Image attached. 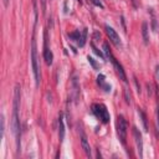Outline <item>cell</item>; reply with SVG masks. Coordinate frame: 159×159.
Segmentation results:
<instances>
[{
  "label": "cell",
  "instance_id": "6da1fadb",
  "mask_svg": "<svg viewBox=\"0 0 159 159\" xmlns=\"http://www.w3.org/2000/svg\"><path fill=\"white\" fill-rule=\"evenodd\" d=\"M20 86L16 84L14 90V102H13V121L11 129L15 135L17 152L20 151V122H19V108H20Z\"/></svg>",
  "mask_w": 159,
  "mask_h": 159
},
{
  "label": "cell",
  "instance_id": "7a4b0ae2",
  "mask_svg": "<svg viewBox=\"0 0 159 159\" xmlns=\"http://www.w3.org/2000/svg\"><path fill=\"white\" fill-rule=\"evenodd\" d=\"M31 66H33V72H34V77H35V84H36V87H39L41 76H40V66H39L37 47H36L35 36H33V40H31Z\"/></svg>",
  "mask_w": 159,
  "mask_h": 159
},
{
  "label": "cell",
  "instance_id": "3957f363",
  "mask_svg": "<svg viewBox=\"0 0 159 159\" xmlns=\"http://www.w3.org/2000/svg\"><path fill=\"white\" fill-rule=\"evenodd\" d=\"M92 112L93 114L96 116L98 119L102 121V123H108L110 122V112L107 110V107L103 104V103H94L92 104Z\"/></svg>",
  "mask_w": 159,
  "mask_h": 159
},
{
  "label": "cell",
  "instance_id": "277c9868",
  "mask_svg": "<svg viewBox=\"0 0 159 159\" xmlns=\"http://www.w3.org/2000/svg\"><path fill=\"white\" fill-rule=\"evenodd\" d=\"M116 127H117V134H118L119 141L122 142V144H126V139H127V122H126L123 116H118V117H117Z\"/></svg>",
  "mask_w": 159,
  "mask_h": 159
},
{
  "label": "cell",
  "instance_id": "5b68a950",
  "mask_svg": "<svg viewBox=\"0 0 159 159\" xmlns=\"http://www.w3.org/2000/svg\"><path fill=\"white\" fill-rule=\"evenodd\" d=\"M104 29H106V34H107V36L110 37L111 42H113V44H114L116 46L119 47V46L122 45V42H121V39H119L118 34L116 33V30H114L113 27H111L110 25H106Z\"/></svg>",
  "mask_w": 159,
  "mask_h": 159
},
{
  "label": "cell",
  "instance_id": "8992f818",
  "mask_svg": "<svg viewBox=\"0 0 159 159\" xmlns=\"http://www.w3.org/2000/svg\"><path fill=\"white\" fill-rule=\"evenodd\" d=\"M133 137L135 141V145H137V151H138L139 158H143V139H142V134L137 127H133Z\"/></svg>",
  "mask_w": 159,
  "mask_h": 159
},
{
  "label": "cell",
  "instance_id": "52a82bcc",
  "mask_svg": "<svg viewBox=\"0 0 159 159\" xmlns=\"http://www.w3.org/2000/svg\"><path fill=\"white\" fill-rule=\"evenodd\" d=\"M110 61L113 63V66H114V68H116V71H117V73H118V76H119V78L121 80H123L124 82H127V76H126V72H124V70H123V67H122V65L121 63L116 60V57L112 55V56H110Z\"/></svg>",
  "mask_w": 159,
  "mask_h": 159
},
{
  "label": "cell",
  "instance_id": "ba28073f",
  "mask_svg": "<svg viewBox=\"0 0 159 159\" xmlns=\"http://www.w3.org/2000/svg\"><path fill=\"white\" fill-rule=\"evenodd\" d=\"M44 59L46 65L51 66L52 65V60H54V54L51 52V50L47 47V33L45 31V47H44Z\"/></svg>",
  "mask_w": 159,
  "mask_h": 159
},
{
  "label": "cell",
  "instance_id": "9c48e42d",
  "mask_svg": "<svg viewBox=\"0 0 159 159\" xmlns=\"http://www.w3.org/2000/svg\"><path fill=\"white\" fill-rule=\"evenodd\" d=\"M59 138H60V142H63V139H65V124H63L62 113H60L59 116Z\"/></svg>",
  "mask_w": 159,
  "mask_h": 159
},
{
  "label": "cell",
  "instance_id": "30bf717a",
  "mask_svg": "<svg viewBox=\"0 0 159 159\" xmlns=\"http://www.w3.org/2000/svg\"><path fill=\"white\" fill-rule=\"evenodd\" d=\"M81 144H82V149H83L84 153H86V155L91 157V148H90V144L87 142L86 135H84L83 133H81Z\"/></svg>",
  "mask_w": 159,
  "mask_h": 159
},
{
  "label": "cell",
  "instance_id": "8fae6325",
  "mask_svg": "<svg viewBox=\"0 0 159 159\" xmlns=\"http://www.w3.org/2000/svg\"><path fill=\"white\" fill-rule=\"evenodd\" d=\"M149 29H148V24L147 23H143L142 24V36H143V42L144 45H148L149 44Z\"/></svg>",
  "mask_w": 159,
  "mask_h": 159
},
{
  "label": "cell",
  "instance_id": "7c38bea8",
  "mask_svg": "<svg viewBox=\"0 0 159 159\" xmlns=\"http://www.w3.org/2000/svg\"><path fill=\"white\" fill-rule=\"evenodd\" d=\"M86 40H87V29L84 27L83 30H82V33H81V37H80V40H78V46L80 47H83L84 46V44H86Z\"/></svg>",
  "mask_w": 159,
  "mask_h": 159
},
{
  "label": "cell",
  "instance_id": "4fadbf2b",
  "mask_svg": "<svg viewBox=\"0 0 159 159\" xmlns=\"http://www.w3.org/2000/svg\"><path fill=\"white\" fill-rule=\"evenodd\" d=\"M138 114H139V117L142 119V123H143V128L145 132H148V123H147V117H145V114L142 110H138Z\"/></svg>",
  "mask_w": 159,
  "mask_h": 159
},
{
  "label": "cell",
  "instance_id": "5bb4252c",
  "mask_svg": "<svg viewBox=\"0 0 159 159\" xmlns=\"http://www.w3.org/2000/svg\"><path fill=\"white\" fill-rule=\"evenodd\" d=\"M68 37L72 40V41H76V42H78V40H80V37H81V33L77 30V31H73V33H70L68 34Z\"/></svg>",
  "mask_w": 159,
  "mask_h": 159
},
{
  "label": "cell",
  "instance_id": "9a60e30c",
  "mask_svg": "<svg viewBox=\"0 0 159 159\" xmlns=\"http://www.w3.org/2000/svg\"><path fill=\"white\" fill-rule=\"evenodd\" d=\"M0 132H2V138H4V133H5V118L4 114L2 113L0 116Z\"/></svg>",
  "mask_w": 159,
  "mask_h": 159
},
{
  "label": "cell",
  "instance_id": "2e32d148",
  "mask_svg": "<svg viewBox=\"0 0 159 159\" xmlns=\"http://www.w3.org/2000/svg\"><path fill=\"white\" fill-rule=\"evenodd\" d=\"M91 46H92V50H93V52H94V54H96L98 57H101L102 60H104V56H103V54H102V51H101V50H98L96 46H94V44H93V42L91 44Z\"/></svg>",
  "mask_w": 159,
  "mask_h": 159
},
{
  "label": "cell",
  "instance_id": "e0dca14e",
  "mask_svg": "<svg viewBox=\"0 0 159 159\" xmlns=\"http://www.w3.org/2000/svg\"><path fill=\"white\" fill-rule=\"evenodd\" d=\"M87 60H88V62L91 63V66L94 70H98V63L96 62V60H93V57H91V56H87Z\"/></svg>",
  "mask_w": 159,
  "mask_h": 159
},
{
  "label": "cell",
  "instance_id": "ac0fdd59",
  "mask_svg": "<svg viewBox=\"0 0 159 159\" xmlns=\"http://www.w3.org/2000/svg\"><path fill=\"white\" fill-rule=\"evenodd\" d=\"M104 80H106V77H104V75H98V76H97V83L100 84V86H101V87H102V86H103V84L106 83V81H104Z\"/></svg>",
  "mask_w": 159,
  "mask_h": 159
},
{
  "label": "cell",
  "instance_id": "d6986e66",
  "mask_svg": "<svg viewBox=\"0 0 159 159\" xmlns=\"http://www.w3.org/2000/svg\"><path fill=\"white\" fill-rule=\"evenodd\" d=\"M124 98H126V102L127 103H131V94L128 93V90H124Z\"/></svg>",
  "mask_w": 159,
  "mask_h": 159
},
{
  "label": "cell",
  "instance_id": "ffe728a7",
  "mask_svg": "<svg viewBox=\"0 0 159 159\" xmlns=\"http://www.w3.org/2000/svg\"><path fill=\"white\" fill-rule=\"evenodd\" d=\"M91 2L96 5V6H98V8H101V9H103V4L100 2V0H91Z\"/></svg>",
  "mask_w": 159,
  "mask_h": 159
},
{
  "label": "cell",
  "instance_id": "44dd1931",
  "mask_svg": "<svg viewBox=\"0 0 159 159\" xmlns=\"http://www.w3.org/2000/svg\"><path fill=\"white\" fill-rule=\"evenodd\" d=\"M41 8H42V14L46 11V0H41Z\"/></svg>",
  "mask_w": 159,
  "mask_h": 159
},
{
  "label": "cell",
  "instance_id": "7402d4cb",
  "mask_svg": "<svg viewBox=\"0 0 159 159\" xmlns=\"http://www.w3.org/2000/svg\"><path fill=\"white\" fill-rule=\"evenodd\" d=\"M102 88L104 90V92H110V91H111V84H108V83H104L103 86H102Z\"/></svg>",
  "mask_w": 159,
  "mask_h": 159
},
{
  "label": "cell",
  "instance_id": "603a6c76",
  "mask_svg": "<svg viewBox=\"0 0 159 159\" xmlns=\"http://www.w3.org/2000/svg\"><path fill=\"white\" fill-rule=\"evenodd\" d=\"M93 39L96 40V41H100V39H101V35H100V33H98V31H94V33H93Z\"/></svg>",
  "mask_w": 159,
  "mask_h": 159
},
{
  "label": "cell",
  "instance_id": "cb8c5ba5",
  "mask_svg": "<svg viewBox=\"0 0 159 159\" xmlns=\"http://www.w3.org/2000/svg\"><path fill=\"white\" fill-rule=\"evenodd\" d=\"M157 127H158V131H159V104H158V108H157Z\"/></svg>",
  "mask_w": 159,
  "mask_h": 159
},
{
  "label": "cell",
  "instance_id": "d4e9b609",
  "mask_svg": "<svg viewBox=\"0 0 159 159\" xmlns=\"http://www.w3.org/2000/svg\"><path fill=\"white\" fill-rule=\"evenodd\" d=\"M134 83H135V86H137V92L141 93V86L138 84V81H137V78H135V77H134Z\"/></svg>",
  "mask_w": 159,
  "mask_h": 159
},
{
  "label": "cell",
  "instance_id": "484cf974",
  "mask_svg": "<svg viewBox=\"0 0 159 159\" xmlns=\"http://www.w3.org/2000/svg\"><path fill=\"white\" fill-rule=\"evenodd\" d=\"M154 75H155V78H157V81H159V65L155 67V73H154Z\"/></svg>",
  "mask_w": 159,
  "mask_h": 159
},
{
  "label": "cell",
  "instance_id": "4316f807",
  "mask_svg": "<svg viewBox=\"0 0 159 159\" xmlns=\"http://www.w3.org/2000/svg\"><path fill=\"white\" fill-rule=\"evenodd\" d=\"M147 87H148V94H149V96H151V94H152V92H153V91H152V86H151L149 83H148V84H147Z\"/></svg>",
  "mask_w": 159,
  "mask_h": 159
},
{
  "label": "cell",
  "instance_id": "83f0119b",
  "mask_svg": "<svg viewBox=\"0 0 159 159\" xmlns=\"http://www.w3.org/2000/svg\"><path fill=\"white\" fill-rule=\"evenodd\" d=\"M132 4L134 8H138V5H137V0H132Z\"/></svg>",
  "mask_w": 159,
  "mask_h": 159
},
{
  "label": "cell",
  "instance_id": "f1b7e54d",
  "mask_svg": "<svg viewBox=\"0 0 159 159\" xmlns=\"http://www.w3.org/2000/svg\"><path fill=\"white\" fill-rule=\"evenodd\" d=\"M3 2H4V6L8 8V5H9V0H3Z\"/></svg>",
  "mask_w": 159,
  "mask_h": 159
},
{
  "label": "cell",
  "instance_id": "f546056e",
  "mask_svg": "<svg viewBox=\"0 0 159 159\" xmlns=\"http://www.w3.org/2000/svg\"><path fill=\"white\" fill-rule=\"evenodd\" d=\"M78 2H80V0H78Z\"/></svg>",
  "mask_w": 159,
  "mask_h": 159
}]
</instances>
